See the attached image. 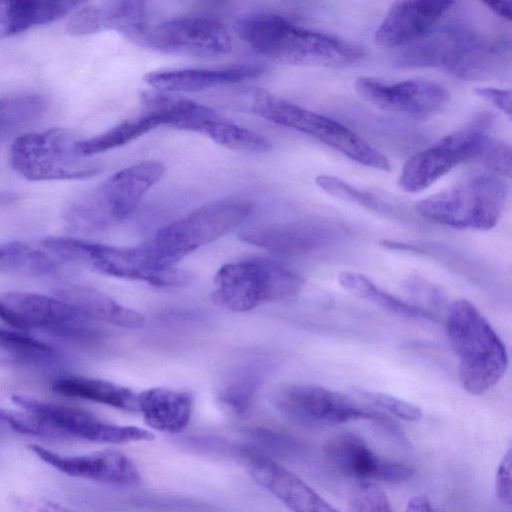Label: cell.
Returning <instances> with one entry per match:
<instances>
[{
  "label": "cell",
  "mask_w": 512,
  "mask_h": 512,
  "mask_svg": "<svg viewBox=\"0 0 512 512\" xmlns=\"http://www.w3.org/2000/svg\"><path fill=\"white\" fill-rule=\"evenodd\" d=\"M236 30L257 54L290 65L339 68L357 63L364 55L354 43L299 27L277 14L246 16Z\"/></svg>",
  "instance_id": "6da1fadb"
},
{
  "label": "cell",
  "mask_w": 512,
  "mask_h": 512,
  "mask_svg": "<svg viewBox=\"0 0 512 512\" xmlns=\"http://www.w3.org/2000/svg\"><path fill=\"white\" fill-rule=\"evenodd\" d=\"M446 332L463 388L472 395L493 388L508 368V353L488 320L471 302L458 299L449 308Z\"/></svg>",
  "instance_id": "7a4b0ae2"
},
{
  "label": "cell",
  "mask_w": 512,
  "mask_h": 512,
  "mask_svg": "<svg viewBox=\"0 0 512 512\" xmlns=\"http://www.w3.org/2000/svg\"><path fill=\"white\" fill-rule=\"evenodd\" d=\"M505 41L486 37L461 25L437 27L419 42L405 47L399 63L409 67H434L462 78L498 72L509 57Z\"/></svg>",
  "instance_id": "3957f363"
},
{
  "label": "cell",
  "mask_w": 512,
  "mask_h": 512,
  "mask_svg": "<svg viewBox=\"0 0 512 512\" xmlns=\"http://www.w3.org/2000/svg\"><path fill=\"white\" fill-rule=\"evenodd\" d=\"M164 170L161 162L145 160L114 173L97 189L69 205L66 223L76 230L94 231L123 222L162 178Z\"/></svg>",
  "instance_id": "277c9868"
},
{
  "label": "cell",
  "mask_w": 512,
  "mask_h": 512,
  "mask_svg": "<svg viewBox=\"0 0 512 512\" xmlns=\"http://www.w3.org/2000/svg\"><path fill=\"white\" fill-rule=\"evenodd\" d=\"M507 196L508 188L501 176L479 173L421 200L416 210L423 218L445 226L489 230L500 220Z\"/></svg>",
  "instance_id": "5b68a950"
},
{
  "label": "cell",
  "mask_w": 512,
  "mask_h": 512,
  "mask_svg": "<svg viewBox=\"0 0 512 512\" xmlns=\"http://www.w3.org/2000/svg\"><path fill=\"white\" fill-rule=\"evenodd\" d=\"M45 246L61 262L86 264L105 275L153 286H180L192 277L176 266L157 265L144 246L117 247L65 236L47 237Z\"/></svg>",
  "instance_id": "8992f818"
},
{
  "label": "cell",
  "mask_w": 512,
  "mask_h": 512,
  "mask_svg": "<svg viewBox=\"0 0 512 512\" xmlns=\"http://www.w3.org/2000/svg\"><path fill=\"white\" fill-rule=\"evenodd\" d=\"M251 108L275 124L309 135L366 167L390 171L388 159L354 131L263 89L251 92Z\"/></svg>",
  "instance_id": "52a82bcc"
},
{
  "label": "cell",
  "mask_w": 512,
  "mask_h": 512,
  "mask_svg": "<svg viewBox=\"0 0 512 512\" xmlns=\"http://www.w3.org/2000/svg\"><path fill=\"white\" fill-rule=\"evenodd\" d=\"M251 211V203L239 199L208 203L161 228L144 247L157 265L175 267L191 252L234 229Z\"/></svg>",
  "instance_id": "ba28073f"
},
{
  "label": "cell",
  "mask_w": 512,
  "mask_h": 512,
  "mask_svg": "<svg viewBox=\"0 0 512 512\" xmlns=\"http://www.w3.org/2000/svg\"><path fill=\"white\" fill-rule=\"evenodd\" d=\"M213 301L234 312H246L298 294L304 279L292 269L270 260L227 263L214 278Z\"/></svg>",
  "instance_id": "9c48e42d"
},
{
  "label": "cell",
  "mask_w": 512,
  "mask_h": 512,
  "mask_svg": "<svg viewBox=\"0 0 512 512\" xmlns=\"http://www.w3.org/2000/svg\"><path fill=\"white\" fill-rule=\"evenodd\" d=\"M274 405L285 417L303 426L327 427L369 420L393 437L405 439L399 427L385 414L329 388L311 384L284 386L274 395Z\"/></svg>",
  "instance_id": "30bf717a"
},
{
  "label": "cell",
  "mask_w": 512,
  "mask_h": 512,
  "mask_svg": "<svg viewBox=\"0 0 512 512\" xmlns=\"http://www.w3.org/2000/svg\"><path fill=\"white\" fill-rule=\"evenodd\" d=\"M77 140L61 128L26 133L10 149V164L29 181L84 180L99 168L84 160L76 149Z\"/></svg>",
  "instance_id": "8fae6325"
},
{
  "label": "cell",
  "mask_w": 512,
  "mask_h": 512,
  "mask_svg": "<svg viewBox=\"0 0 512 512\" xmlns=\"http://www.w3.org/2000/svg\"><path fill=\"white\" fill-rule=\"evenodd\" d=\"M491 141L477 123L455 130L410 157L402 168L398 184L409 193L425 190L456 166L481 159Z\"/></svg>",
  "instance_id": "7c38bea8"
},
{
  "label": "cell",
  "mask_w": 512,
  "mask_h": 512,
  "mask_svg": "<svg viewBox=\"0 0 512 512\" xmlns=\"http://www.w3.org/2000/svg\"><path fill=\"white\" fill-rule=\"evenodd\" d=\"M133 41L163 53L216 57L232 48V39L225 25L207 16L171 19L146 27Z\"/></svg>",
  "instance_id": "4fadbf2b"
},
{
  "label": "cell",
  "mask_w": 512,
  "mask_h": 512,
  "mask_svg": "<svg viewBox=\"0 0 512 512\" xmlns=\"http://www.w3.org/2000/svg\"><path fill=\"white\" fill-rule=\"evenodd\" d=\"M12 401L25 411L32 412L48 422L60 439L78 438L109 444L154 439V434L146 429L109 423L80 408L19 394L13 395Z\"/></svg>",
  "instance_id": "5bb4252c"
},
{
  "label": "cell",
  "mask_w": 512,
  "mask_h": 512,
  "mask_svg": "<svg viewBox=\"0 0 512 512\" xmlns=\"http://www.w3.org/2000/svg\"><path fill=\"white\" fill-rule=\"evenodd\" d=\"M356 93L375 107L414 117L441 111L448 103L449 92L442 84L427 79L386 82L373 77H359Z\"/></svg>",
  "instance_id": "9a60e30c"
},
{
  "label": "cell",
  "mask_w": 512,
  "mask_h": 512,
  "mask_svg": "<svg viewBox=\"0 0 512 512\" xmlns=\"http://www.w3.org/2000/svg\"><path fill=\"white\" fill-rule=\"evenodd\" d=\"M324 455L339 472L358 482L401 483L414 475L413 468L378 456L362 438L350 432L330 438L324 445Z\"/></svg>",
  "instance_id": "2e32d148"
},
{
  "label": "cell",
  "mask_w": 512,
  "mask_h": 512,
  "mask_svg": "<svg viewBox=\"0 0 512 512\" xmlns=\"http://www.w3.org/2000/svg\"><path fill=\"white\" fill-rule=\"evenodd\" d=\"M341 234L342 227L337 223L309 218L250 229L240 238L275 253L304 254L333 244Z\"/></svg>",
  "instance_id": "e0dca14e"
},
{
  "label": "cell",
  "mask_w": 512,
  "mask_h": 512,
  "mask_svg": "<svg viewBox=\"0 0 512 512\" xmlns=\"http://www.w3.org/2000/svg\"><path fill=\"white\" fill-rule=\"evenodd\" d=\"M452 1L394 2L375 30V43L382 47H408L430 34L449 13Z\"/></svg>",
  "instance_id": "ac0fdd59"
},
{
  "label": "cell",
  "mask_w": 512,
  "mask_h": 512,
  "mask_svg": "<svg viewBox=\"0 0 512 512\" xmlns=\"http://www.w3.org/2000/svg\"><path fill=\"white\" fill-rule=\"evenodd\" d=\"M2 300L24 322L27 328L42 329L73 337H92V320L64 300L54 296L27 292H10Z\"/></svg>",
  "instance_id": "d6986e66"
},
{
  "label": "cell",
  "mask_w": 512,
  "mask_h": 512,
  "mask_svg": "<svg viewBox=\"0 0 512 512\" xmlns=\"http://www.w3.org/2000/svg\"><path fill=\"white\" fill-rule=\"evenodd\" d=\"M29 448L41 460L69 476L120 486H134L141 481L134 463L117 450L105 449L85 455L68 456L36 444L29 445Z\"/></svg>",
  "instance_id": "ffe728a7"
},
{
  "label": "cell",
  "mask_w": 512,
  "mask_h": 512,
  "mask_svg": "<svg viewBox=\"0 0 512 512\" xmlns=\"http://www.w3.org/2000/svg\"><path fill=\"white\" fill-rule=\"evenodd\" d=\"M249 474L293 512H340L293 472L265 455L245 453Z\"/></svg>",
  "instance_id": "44dd1931"
},
{
  "label": "cell",
  "mask_w": 512,
  "mask_h": 512,
  "mask_svg": "<svg viewBox=\"0 0 512 512\" xmlns=\"http://www.w3.org/2000/svg\"><path fill=\"white\" fill-rule=\"evenodd\" d=\"M146 4L136 0L98 1L79 6L67 23V32L84 36L115 30L133 40L147 27Z\"/></svg>",
  "instance_id": "7402d4cb"
},
{
  "label": "cell",
  "mask_w": 512,
  "mask_h": 512,
  "mask_svg": "<svg viewBox=\"0 0 512 512\" xmlns=\"http://www.w3.org/2000/svg\"><path fill=\"white\" fill-rule=\"evenodd\" d=\"M261 72L262 69L254 65H241L224 69L162 70L147 73L144 76V81L161 92H199L255 78Z\"/></svg>",
  "instance_id": "603a6c76"
},
{
  "label": "cell",
  "mask_w": 512,
  "mask_h": 512,
  "mask_svg": "<svg viewBox=\"0 0 512 512\" xmlns=\"http://www.w3.org/2000/svg\"><path fill=\"white\" fill-rule=\"evenodd\" d=\"M192 409L193 398L188 392L155 387L137 394V411L158 431H182L189 424Z\"/></svg>",
  "instance_id": "cb8c5ba5"
},
{
  "label": "cell",
  "mask_w": 512,
  "mask_h": 512,
  "mask_svg": "<svg viewBox=\"0 0 512 512\" xmlns=\"http://www.w3.org/2000/svg\"><path fill=\"white\" fill-rule=\"evenodd\" d=\"M54 294L92 321H103L128 329L141 328L145 323L142 314L91 287L68 285L56 289Z\"/></svg>",
  "instance_id": "d4e9b609"
},
{
  "label": "cell",
  "mask_w": 512,
  "mask_h": 512,
  "mask_svg": "<svg viewBox=\"0 0 512 512\" xmlns=\"http://www.w3.org/2000/svg\"><path fill=\"white\" fill-rule=\"evenodd\" d=\"M82 1L15 0L0 2V40L58 20Z\"/></svg>",
  "instance_id": "484cf974"
},
{
  "label": "cell",
  "mask_w": 512,
  "mask_h": 512,
  "mask_svg": "<svg viewBox=\"0 0 512 512\" xmlns=\"http://www.w3.org/2000/svg\"><path fill=\"white\" fill-rule=\"evenodd\" d=\"M58 394L81 398L126 411H137V394L115 383L84 377H65L52 384Z\"/></svg>",
  "instance_id": "4316f807"
},
{
  "label": "cell",
  "mask_w": 512,
  "mask_h": 512,
  "mask_svg": "<svg viewBox=\"0 0 512 512\" xmlns=\"http://www.w3.org/2000/svg\"><path fill=\"white\" fill-rule=\"evenodd\" d=\"M146 110L161 112L166 126L199 132L202 125L214 117L212 109L194 101L161 91L145 92L141 95Z\"/></svg>",
  "instance_id": "83f0119b"
},
{
  "label": "cell",
  "mask_w": 512,
  "mask_h": 512,
  "mask_svg": "<svg viewBox=\"0 0 512 512\" xmlns=\"http://www.w3.org/2000/svg\"><path fill=\"white\" fill-rule=\"evenodd\" d=\"M162 125L166 126V119L160 112L146 110L139 117L125 120L94 137L77 141L76 149L82 157L103 153L123 146Z\"/></svg>",
  "instance_id": "f1b7e54d"
},
{
  "label": "cell",
  "mask_w": 512,
  "mask_h": 512,
  "mask_svg": "<svg viewBox=\"0 0 512 512\" xmlns=\"http://www.w3.org/2000/svg\"><path fill=\"white\" fill-rule=\"evenodd\" d=\"M338 283L354 296L390 313L412 319H433L428 311L388 293L362 273L350 270L342 271L338 275Z\"/></svg>",
  "instance_id": "f546056e"
},
{
  "label": "cell",
  "mask_w": 512,
  "mask_h": 512,
  "mask_svg": "<svg viewBox=\"0 0 512 512\" xmlns=\"http://www.w3.org/2000/svg\"><path fill=\"white\" fill-rule=\"evenodd\" d=\"M61 262L41 245L21 241L0 244V273L46 276L54 273Z\"/></svg>",
  "instance_id": "4dcf8cb0"
},
{
  "label": "cell",
  "mask_w": 512,
  "mask_h": 512,
  "mask_svg": "<svg viewBox=\"0 0 512 512\" xmlns=\"http://www.w3.org/2000/svg\"><path fill=\"white\" fill-rule=\"evenodd\" d=\"M55 357L56 351L49 344L0 326V365H41L53 361Z\"/></svg>",
  "instance_id": "1f68e13d"
},
{
  "label": "cell",
  "mask_w": 512,
  "mask_h": 512,
  "mask_svg": "<svg viewBox=\"0 0 512 512\" xmlns=\"http://www.w3.org/2000/svg\"><path fill=\"white\" fill-rule=\"evenodd\" d=\"M46 101L39 94L25 93L0 97V141L39 119Z\"/></svg>",
  "instance_id": "d6a6232c"
},
{
  "label": "cell",
  "mask_w": 512,
  "mask_h": 512,
  "mask_svg": "<svg viewBox=\"0 0 512 512\" xmlns=\"http://www.w3.org/2000/svg\"><path fill=\"white\" fill-rule=\"evenodd\" d=\"M199 133L232 150L258 153L271 148V143L262 135L222 118L218 114L206 121Z\"/></svg>",
  "instance_id": "836d02e7"
},
{
  "label": "cell",
  "mask_w": 512,
  "mask_h": 512,
  "mask_svg": "<svg viewBox=\"0 0 512 512\" xmlns=\"http://www.w3.org/2000/svg\"><path fill=\"white\" fill-rule=\"evenodd\" d=\"M260 380L258 372L253 369L244 368L236 372L220 389V403L234 414L245 413L252 405Z\"/></svg>",
  "instance_id": "e575fe53"
},
{
  "label": "cell",
  "mask_w": 512,
  "mask_h": 512,
  "mask_svg": "<svg viewBox=\"0 0 512 512\" xmlns=\"http://www.w3.org/2000/svg\"><path fill=\"white\" fill-rule=\"evenodd\" d=\"M315 182L322 190L335 198L354 203L377 213L389 214L392 211L390 205L376 195L361 190L338 177L319 175Z\"/></svg>",
  "instance_id": "d590c367"
},
{
  "label": "cell",
  "mask_w": 512,
  "mask_h": 512,
  "mask_svg": "<svg viewBox=\"0 0 512 512\" xmlns=\"http://www.w3.org/2000/svg\"><path fill=\"white\" fill-rule=\"evenodd\" d=\"M0 432L60 439L58 433L48 422L29 411L24 413L0 408Z\"/></svg>",
  "instance_id": "8d00e7d4"
},
{
  "label": "cell",
  "mask_w": 512,
  "mask_h": 512,
  "mask_svg": "<svg viewBox=\"0 0 512 512\" xmlns=\"http://www.w3.org/2000/svg\"><path fill=\"white\" fill-rule=\"evenodd\" d=\"M350 512H392L385 492L374 483L358 482L349 496Z\"/></svg>",
  "instance_id": "74e56055"
},
{
  "label": "cell",
  "mask_w": 512,
  "mask_h": 512,
  "mask_svg": "<svg viewBox=\"0 0 512 512\" xmlns=\"http://www.w3.org/2000/svg\"><path fill=\"white\" fill-rule=\"evenodd\" d=\"M356 392L363 399L401 419L407 421H418L422 418V411L418 406L396 396L364 389H357Z\"/></svg>",
  "instance_id": "f35d334b"
},
{
  "label": "cell",
  "mask_w": 512,
  "mask_h": 512,
  "mask_svg": "<svg viewBox=\"0 0 512 512\" xmlns=\"http://www.w3.org/2000/svg\"><path fill=\"white\" fill-rule=\"evenodd\" d=\"M491 172L511 176V147L509 144L492 139L481 159Z\"/></svg>",
  "instance_id": "ab89813d"
},
{
  "label": "cell",
  "mask_w": 512,
  "mask_h": 512,
  "mask_svg": "<svg viewBox=\"0 0 512 512\" xmlns=\"http://www.w3.org/2000/svg\"><path fill=\"white\" fill-rule=\"evenodd\" d=\"M512 453L509 448L503 456L500 465L497 470L495 489L498 499L505 505H511L512 495Z\"/></svg>",
  "instance_id": "60d3db41"
},
{
  "label": "cell",
  "mask_w": 512,
  "mask_h": 512,
  "mask_svg": "<svg viewBox=\"0 0 512 512\" xmlns=\"http://www.w3.org/2000/svg\"><path fill=\"white\" fill-rule=\"evenodd\" d=\"M12 504L15 512H74L49 500L36 497H16Z\"/></svg>",
  "instance_id": "b9f144b4"
},
{
  "label": "cell",
  "mask_w": 512,
  "mask_h": 512,
  "mask_svg": "<svg viewBox=\"0 0 512 512\" xmlns=\"http://www.w3.org/2000/svg\"><path fill=\"white\" fill-rule=\"evenodd\" d=\"M476 94L491 103L501 112L511 118L512 114V101L511 91L509 89H501L495 87H481L476 89Z\"/></svg>",
  "instance_id": "7bdbcfd3"
},
{
  "label": "cell",
  "mask_w": 512,
  "mask_h": 512,
  "mask_svg": "<svg viewBox=\"0 0 512 512\" xmlns=\"http://www.w3.org/2000/svg\"><path fill=\"white\" fill-rule=\"evenodd\" d=\"M0 320L13 328L27 329L24 322L3 300H0Z\"/></svg>",
  "instance_id": "ee69618b"
},
{
  "label": "cell",
  "mask_w": 512,
  "mask_h": 512,
  "mask_svg": "<svg viewBox=\"0 0 512 512\" xmlns=\"http://www.w3.org/2000/svg\"><path fill=\"white\" fill-rule=\"evenodd\" d=\"M404 512H437V510L427 497L415 496L409 500Z\"/></svg>",
  "instance_id": "f6af8a7d"
},
{
  "label": "cell",
  "mask_w": 512,
  "mask_h": 512,
  "mask_svg": "<svg viewBox=\"0 0 512 512\" xmlns=\"http://www.w3.org/2000/svg\"><path fill=\"white\" fill-rule=\"evenodd\" d=\"M486 7L498 17L511 20V2H485Z\"/></svg>",
  "instance_id": "bcb514c9"
}]
</instances>
